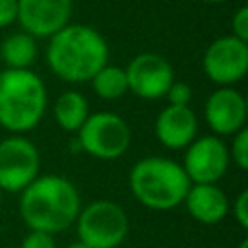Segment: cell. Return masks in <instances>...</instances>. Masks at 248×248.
<instances>
[{"instance_id":"cell-1","label":"cell","mask_w":248,"mask_h":248,"mask_svg":"<svg viewBox=\"0 0 248 248\" xmlns=\"http://www.w3.org/2000/svg\"><path fill=\"white\" fill-rule=\"evenodd\" d=\"M46 62L60 79L83 83L108 64V45L97 29L83 23H68L48 37Z\"/></svg>"},{"instance_id":"cell-2","label":"cell","mask_w":248,"mask_h":248,"mask_svg":"<svg viewBox=\"0 0 248 248\" xmlns=\"http://www.w3.org/2000/svg\"><path fill=\"white\" fill-rule=\"evenodd\" d=\"M19 194V215L29 231L60 232L76 223L81 209L78 188L58 174L37 176Z\"/></svg>"},{"instance_id":"cell-3","label":"cell","mask_w":248,"mask_h":248,"mask_svg":"<svg viewBox=\"0 0 248 248\" xmlns=\"http://www.w3.org/2000/svg\"><path fill=\"white\" fill-rule=\"evenodd\" d=\"M46 85L33 70L0 72V126L25 134L33 130L46 110Z\"/></svg>"},{"instance_id":"cell-4","label":"cell","mask_w":248,"mask_h":248,"mask_svg":"<svg viewBox=\"0 0 248 248\" xmlns=\"http://www.w3.org/2000/svg\"><path fill=\"white\" fill-rule=\"evenodd\" d=\"M190 184L182 165L167 157H143L130 170L132 196L141 205L155 211L178 207L184 202Z\"/></svg>"},{"instance_id":"cell-5","label":"cell","mask_w":248,"mask_h":248,"mask_svg":"<svg viewBox=\"0 0 248 248\" xmlns=\"http://www.w3.org/2000/svg\"><path fill=\"white\" fill-rule=\"evenodd\" d=\"M78 240L89 248H118L128 234V215L116 202L97 200L79 209Z\"/></svg>"},{"instance_id":"cell-6","label":"cell","mask_w":248,"mask_h":248,"mask_svg":"<svg viewBox=\"0 0 248 248\" xmlns=\"http://www.w3.org/2000/svg\"><path fill=\"white\" fill-rule=\"evenodd\" d=\"M132 141L126 120L114 112H93L78 130L79 147L95 159L114 161L122 157Z\"/></svg>"},{"instance_id":"cell-7","label":"cell","mask_w":248,"mask_h":248,"mask_svg":"<svg viewBox=\"0 0 248 248\" xmlns=\"http://www.w3.org/2000/svg\"><path fill=\"white\" fill-rule=\"evenodd\" d=\"M41 169L37 145L21 134H14L0 141V190L21 192L29 186Z\"/></svg>"},{"instance_id":"cell-8","label":"cell","mask_w":248,"mask_h":248,"mask_svg":"<svg viewBox=\"0 0 248 248\" xmlns=\"http://www.w3.org/2000/svg\"><path fill=\"white\" fill-rule=\"evenodd\" d=\"M182 169L192 184H217L229 165V147L219 136L194 138L186 147Z\"/></svg>"},{"instance_id":"cell-9","label":"cell","mask_w":248,"mask_h":248,"mask_svg":"<svg viewBox=\"0 0 248 248\" xmlns=\"http://www.w3.org/2000/svg\"><path fill=\"white\" fill-rule=\"evenodd\" d=\"M202 64L213 83L232 87L248 72V43L232 35H223L205 48Z\"/></svg>"},{"instance_id":"cell-10","label":"cell","mask_w":248,"mask_h":248,"mask_svg":"<svg viewBox=\"0 0 248 248\" xmlns=\"http://www.w3.org/2000/svg\"><path fill=\"white\" fill-rule=\"evenodd\" d=\"M124 72L128 79V91L145 101L165 97L167 89L174 81V70L170 62L155 52H141L134 56Z\"/></svg>"},{"instance_id":"cell-11","label":"cell","mask_w":248,"mask_h":248,"mask_svg":"<svg viewBox=\"0 0 248 248\" xmlns=\"http://www.w3.org/2000/svg\"><path fill=\"white\" fill-rule=\"evenodd\" d=\"M74 0H17V23L35 39H48L70 23Z\"/></svg>"},{"instance_id":"cell-12","label":"cell","mask_w":248,"mask_h":248,"mask_svg":"<svg viewBox=\"0 0 248 248\" xmlns=\"http://www.w3.org/2000/svg\"><path fill=\"white\" fill-rule=\"evenodd\" d=\"M203 114L215 136H232L246 126V99L234 87H219L207 97Z\"/></svg>"},{"instance_id":"cell-13","label":"cell","mask_w":248,"mask_h":248,"mask_svg":"<svg viewBox=\"0 0 248 248\" xmlns=\"http://www.w3.org/2000/svg\"><path fill=\"white\" fill-rule=\"evenodd\" d=\"M198 134V118L188 107H165L155 120V136L167 149H184Z\"/></svg>"},{"instance_id":"cell-14","label":"cell","mask_w":248,"mask_h":248,"mask_svg":"<svg viewBox=\"0 0 248 248\" xmlns=\"http://www.w3.org/2000/svg\"><path fill=\"white\" fill-rule=\"evenodd\" d=\"M188 213L203 225H215L229 213V200L217 184H190L184 202Z\"/></svg>"},{"instance_id":"cell-15","label":"cell","mask_w":248,"mask_h":248,"mask_svg":"<svg viewBox=\"0 0 248 248\" xmlns=\"http://www.w3.org/2000/svg\"><path fill=\"white\" fill-rule=\"evenodd\" d=\"M37 39L25 31H17L8 35L0 45V56L6 68L12 70H29L37 60Z\"/></svg>"},{"instance_id":"cell-16","label":"cell","mask_w":248,"mask_h":248,"mask_svg":"<svg viewBox=\"0 0 248 248\" xmlns=\"http://www.w3.org/2000/svg\"><path fill=\"white\" fill-rule=\"evenodd\" d=\"M54 120L64 132H78L89 116L87 99L78 91H64L54 103Z\"/></svg>"},{"instance_id":"cell-17","label":"cell","mask_w":248,"mask_h":248,"mask_svg":"<svg viewBox=\"0 0 248 248\" xmlns=\"http://www.w3.org/2000/svg\"><path fill=\"white\" fill-rule=\"evenodd\" d=\"M89 81L93 85V91L105 101L120 99L128 91L126 72L124 68L114 66V64H105Z\"/></svg>"},{"instance_id":"cell-18","label":"cell","mask_w":248,"mask_h":248,"mask_svg":"<svg viewBox=\"0 0 248 248\" xmlns=\"http://www.w3.org/2000/svg\"><path fill=\"white\" fill-rule=\"evenodd\" d=\"M229 157L240 170L248 169V130H246V126L242 130H238L236 134H232V143L229 147Z\"/></svg>"},{"instance_id":"cell-19","label":"cell","mask_w":248,"mask_h":248,"mask_svg":"<svg viewBox=\"0 0 248 248\" xmlns=\"http://www.w3.org/2000/svg\"><path fill=\"white\" fill-rule=\"evenodd\" d=\"M169 105H174V107H188L190 101H192V87L184 81H172L170 87L167 89L165 93Z\"/></svg>"},{"instance_id":"cell-20","label":"cell","mask_w":248,"mask_h":248,"mask_svg":"<svg viewBox=\"0 0 248 248\" xmlns=\"http://www.w3.org/2000/svg\"><path fill=\"white\" fill-rule=\"evenodd\" d=\"M19 248H56L54 236L43 231H29V234H25V238L21 240Z\"/></svg>"},{"instance_id":"cell-21","label":"cell","mask_w":248,"mask_h":248,"mask_svg":"<svg viewBox=\"0 0 248 248\" xmlns=\"http://www.w3.org/2000/svg\"><path fill=\"white\" fill-rule=\"evenodd\" d=\"M231 27H232V37L248 43V8L242 6L234 12L232 16V21H231Z\"/></svg>"},{"instance_id":"cell-22","label":"cell","mask_w":248,"mask_h":248,"mask_svg":"<svg viewBox=\"0 0 248 248\" xmlns=\"http://www.w3.org/2000/svg\"><path fill=\"white\" fill-rule=\"evenodd\" d=\"M232 215L240 229H248V190H242L232 202Z\"/></svg>"},{"instance_id":"cell-23","label":"cell","mask_w":248,"mask_h":248,"mask_svg":"<svg viewBox=\"0 0 248 248\" xmlns=\"http://www.w3.org/2000/svg\"><path fill=\"white\" fill-rule=\"evenodd\" d=\"M17 19V0H0V29Z\"/></svg>"},{"instance_id":"cell-24","label":"cell","mask_w":248,"mask_h":248,"mask_svg":"<svg viewBox=\"0 0 248 248\" xmlns=\"http://www.w3.org/2000/svg\"><path fill=\"white\" fill-rule=\"evenodd\" d=\"M66 248H89L85 242H81V240H76V242H72V244H68Z\"/></svg>"},{"instance_id":"cell-25","label":"cell","mask_w":248,"mask_h":248,"mask_svg":"<svg viewBox=\"0 0 248 248\" xmlns=\"http://www.w3.org/2000/svg\"><path fill=\"white\" fill-rule=\"evenodd\" d=\"M236 248H248V238H242L240 242H238V246Z\"/></svg>"},{"instance_id":"cell-26","label":"cell","mask_w":248,"mask_h":248,"mask_svg":"<svg viewBox=\"0 0 248 248\" xmlns=\"http://www.w3.org/2000/svg\"><path fill=\"white\" fill-rule=\"evenodd\" d=\"M202 2H207V4H221V2H227V0H202Z\"/></svg>"},{"instance_id":"cell-27","label":"cell","mask_w":248,"mask_h":248,"mask_svg":"<svg viewBox=\"0 0 248 248\" xmlns=\"http://www.w3.org/2000/svg\"><path fill=\"white\" fill-rule=\"evenodd\" d=\"M0 198H2V190H0Z\"/></svg>"}]
</instances>
